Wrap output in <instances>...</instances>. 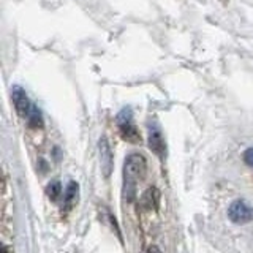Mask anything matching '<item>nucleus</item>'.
Returning a JSON list of instances; mask_svg holds the SVG:
<instances>
[{"instance_id":"obj_10","label":"nucleus","mask_w":253,"mask_h":253,"mask_svg":"<svg viewBox=\"0 0 253 253\" xmlns=\"http://www.w3.org/2000/svg\"><path fill=\"white\" fill-rule=\"evenodd\" d=\"M27 122L32 128H42L43 126V117H42V113H40V109L37 106L32 108L30 114L27 117Z\"/></svg>"},{"instance_id":"obj_7","label":"nucleus","mask_w":253,"mask_h":253,"mask_svg":"<svg viewBox=\"0 0 253 253\" xmlns=\"http://www.w3.org/2000/svg\"><path fill=\"white\" fill-rule=\"evenodd\" d=\"M160 204V192L155 187L147 188L141 196V208L144 211H157Z\"/></svg>"},{"instance_id":"obj_9","label":"nucleus","mask_w":253,"mask_h":253,"mask_svg":"<svg viewBox=\"0 0 253 253\" xmlns=\"http://www.w3.org/2000/svg\"><path fill=\"white\" fill-rule=\"evenodd\" d=\"M46 195L51 201H59V198L62 196V184L59 180H52L46 188Z\"/></svg>"},{"instance_id":"obj_11","label":"nucleus","mask_w":253,"mask_h":253,"mask_svg":"<svg viewBox=\"0 0 253 253\" xmlns=\"http://www.w3.org/2000/svg\"><path fill=\"white\" fill-rule=\"evenodd\" d=\"M244 162H245V165H249L253 168V147H249L244 152Z\"/></svg>"},{"instance_id":"obj_8","label":"nucleus","mask_w":253,"mask_h":253,"mask_svg":"<svg viewBox=\"0 0 253 253\" xmlns=\"http://www.w3.org/2000/svg\"><path fill=\"white\" fill-rule=\"evenodd\" d=\"M78 198H79V184L76 180H70L67 184L65 188V193H63V211H70L73 206L78 203Z\"/></svg>"},{"instance_id":"obj_2","label":"nucleus","mask_w":253,"mask_h":253,"mask_svg":"<svg viewBox=\"0 0 253 253\" xmlns=\"http://www.w3.org/2000/svg\"><path fill=\"white\" fill-rule=\"evenodd\" d=\"M117 126H119V133H121L122 139L126 142H131V144H138L141 141V134L136 128V125L133 122V114L130 108H124L121 113L116 117Z\"/></svg>"},{"instance_id":"obj_6","label":"nucleus","mask_w":253,"mask_h":253,"mask_svg":"<svg viewBox=\"0 0 253 253\" xmlns=\"http://www.w3.org/2000/svg\"><path fill=\"white\" fill-rule=\"evenodd\" d=\"M11 100H13L14 109H16V113L19 114V117L27 119L32 108H34V105L30 103L26 90H24L22 87H19V85H14L13 90H11Z\"/></svg>"},{"instance_id":"obj_1","label":"nucleus","mask_w":253,"mask_h":253,"mask_svg":"<svg viewBox=\"0 0 253 253\" xmlns=\"http://www.w3.org/2000/svg\"><path fill=\"white\" fill-rule=\"evenodd\" d=\"M147 162L144 155L141 154H130L126 155L124 163V198L131 203L136 196V185L138 182L146 176Z\"/></svg>"},{"instance_id":"obj_5","label":"nucleus","mask_w":253,"mask_h":253,"mask_svg":"<svg viewBox=\"0 0 253 253\" xmlns=\"http://www.w3.org/2000/svg\"><path fill=\"white\" fill-rule=\"evenodd\" d=\"M147 142H149V149L152 150L158 158L166 157V141H165V136L160 130V126H158L157 124L149 125Z\"/></svg>"},{"instance_id":"obj_4","label":"nucleus","mask_w":253,"mask_h":253,"mask_svg":"<svg viewBox=\"0 0 253 253\" xmlns=\"http://www.w3.org/2000/svg\"><path fill=\"white\" fill-rule=\"evenodd\" d=\"M98 155H100V168L103 177H111L114 168V157H113V149L109 146V141L106 136H101L98 141Z\"/></svg>"},{"instance_id":"obj_3","label":"nucleus","mask_w":253,"mask_h":253,"mask_svg":"<svg viewBox=\"0 0 253 253\" xmlns=\"http://www.w3.org/2000/svg\"><path fill=\"white\" fill-rule=\"evenodd\" d=\"M228 218L236 225H245L253 220V208L244 200H236L228 208Z\"/></svg>"}]
</instances>
